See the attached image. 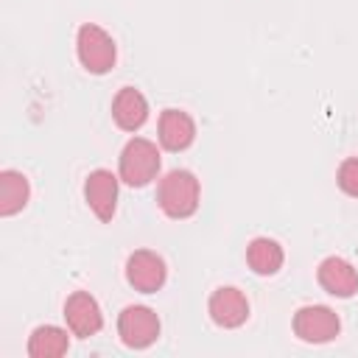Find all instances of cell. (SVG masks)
I'll return each instance as SVG.
<instances>
[{"instance_id":"cell-10","label":"cell","mask_w":358,"mask_h":358,"mask_svg":"<svg viewBox=\"0 0 358 358\" xmlns=\"http://www.w3.org/2000/svg\"><path fill=\"white\" fill-rule=\"evenodd\" d=\"M316 280H319V285H322L330 296L350 299V296L358 294V268H355L350 260L338 257V255H330V257H324V260L319 263Z\"/></svg>"},{"instance_id":"cell-16","label":"cell","mask_w":358,"mask_h":358,"mask_svg":"<svg viewBox=\"0 0 358 358\" xmlns=\"http://www.w3.org/2000/svg\"><path fill=\"white\" fill-rule=\"evenodd\" d=\"M336 182H338V187H341L347 196L358 199V157H347V159L338 165Z\"/></svg>"},{"instance_id":"cell-15","label":"cell","mask_w":358,"mask_h":358,"mask_svg":"<svg viewBox=\"0 0 358 358\" xmlns=\"http://www.w3.org/2000/svg\"><path fill=\"white\" fill-rule=\"evenodd\" d=\"M31 199V185L25 179V173L6 168L0 173V215H17L20 210H25Z\"/></svg>"},{"instance_id":"cell-8","label":"cell","mask_w":358,"mask_h":358,"mask_svg":"<svg viewBox=\"0 0 358 358\" xmlns=\"http://www.w3.org/2000/svg\"><path fill=\"white\" fill-rule=\"evenodd\" d=\"M207 313H210V319H213L218 327L235 330V327H241V324L249 319V299H246V294H243L241 288H235V285H221V288H215V291L210 294V299H207Z\"/></svg>"},{"instance_id":"cell-2","label":"cell","mask_w":358,"mask_h":358,"mask_svg":"<svg viewBox=\"0 0 358 358\" xmlns=\"http://www.w3.org/2000/svg\"><path fill=\"white\" fill-rule=\"evenodd\" d=\"M159 148L148 137H131L117 157V176L129 187H145L159 173Z\"/></svg>"},{"instance_id":"cell-4","label":"cell","mask_w":358,"mask_h":358,"mask_svg":"<svg viewBox=\"0 0 358 358\" xmlns=\"http://www.w3.org/2000/svg\"><path fill=\"white\" fill-rule=\"evenodd\" d=\"M341 319L327 305H302L294 313V333L305 344H327L338 336Z\"/></svg>"},{"instance_id":"cell-13","label":"cell","mask_w":358,"mask_h":358,"mask_svg":"<svg viewBox=\"0 0 358 358\" xmlns=\"http://www.w3.org/2000/svg\"><path fill=\"white\" fill-rule=\"evenodd\" d=\"M246 263H249V268H252L255 274L271 277V274H277V271L282 268L285 252H282V246H280L274 238L260 235V238H252V241H249V246H246Z\"/></svg>"},{"instance_id":"cell-9","label":"cell","mask_w":358,"mask_h":358,"mask_svg":"<svg viewBox=\"0 0 358 358\" xmlns=\"http://www.w3.org/2000/svg\"><path fill=\"white\" fill-rule=\"evenodd\" d=\"M64 322H67V330L78 338L95 336L103 327V313H101L98 299L87 291L70 294L67 302H64Z\"/></svg>"},{"instance_id":"cell-14","label":"cell","mask_w":358,"mask_h":358,"mask_svg":"<svg viewBox=\"0 0 358 358\" xmlns=\"http://www.w3.org/2000/svg\"><path fill=\"white\" fill-rule=\"evenodd\" d=\"M70 350V336L59 324H39L28 336V355L31 358H59Z\"/></svg>"},{"instance_id":"cell-5","label":"cell","mask_w":358,"mask_h":358,"mask_svg":"<svg viewBox=\"0 0 358 358\" xmlns=\"http://www.w3.org/2000/svg\"><path fill=\"white\" fill-rule=\"evenodd\" d=\"M159 316L145 305H129L117 316V336L131 350H145L159 338Z\"/></svg>"},{"instance_id":"cell-12","label":"cell","mask_w":358,"mask_h":358,"mask_svg":"<svg viewBox=\"0 0 358 358\" xmlns=\"http://www.w3.org/2000/svg\"><path fill=\"white\" fill-rule=\"evenodd\" d=\"M112 120L123 131H137L148 120V101H145V95L140 90H134V87L117 90V95L112 98Z\"/></svg>"},{"instance_id":"cell-6","label":"cell","mask_w":358,"mask_h":358,"mask_svg":"<svg viewBox=\"0 0 358 358\" xmlns=\"http://www.w3.org/2000/svg\"><path fill=\"white\" fill-rule=\"evenodd\" d=\"M168 280L165 260L151 249H137L126 260V282L140 294H157Z\"/></svg>"},{"instance_id":"cell-7","label":"cell","mask_w":358,"mask_h":358,"mask_svg":"<svg viewBox=\"0 0 358 358\" xmlns=\"http://www.w3.org/2000/svg\"><path fill=\"white\" fill-rule=\"evenodd\" d=\"M117 182H120V176H115L106 168H95V171L87 173V179H84V201L95 213V218L112 221V215L117 210Z\"/></svg>"},{"instance_id":"cell-1","label":"cell","mask_w":358,"mask_h":358,"mask_svg":"<svg viewBox=\"0 0 358 358\" xmlns=\"http://www.w3.org/2000/svg\"><path fill=\"white\" fill-rule=\"evenodd\" d=\"M199 199H201V185L196 173L187 168L168 171L157 185V204L168 218L176 221L190 218L199 210Z\"/></svg>"},{"instance_id":"cell-11","label":"cell","mask_w":358,"mask_h":358,"mask_svg":"<svg viewBox=\"0 0 358 358\" xmlns=\"http://www.w3.org/2000/svg\"><path fill=\"white\" fill-rule=\"evenodd\" d=\"M157 137L165 151H185L196 140V120L185 109H162Z\"/></svg>"},{"instance_id":"cell-3","label":"cell","mask_w":358,"mask_h":358,"mask_svg":"<svg viewBox=\"0 0 358 358\" xmlns=\"http://www.w3.org/2000/svg\"><path fill=\"white\" fill-rule=\"evenodd\" d=\"M76 56L87 73L103 76L117 62V45L109 31H103L95 22H84L76 34Z\"/></svg>"}]
</instances>
